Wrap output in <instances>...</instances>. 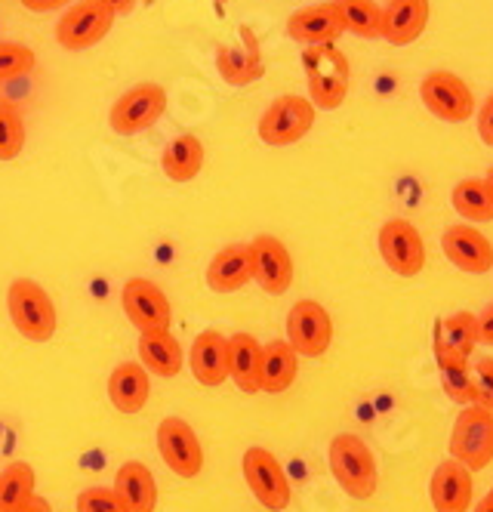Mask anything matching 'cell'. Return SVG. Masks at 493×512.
<instances>
[{
	"label": "cell",
	"instance_id": "1",
	"mask_svg": "<svg viewBox=\"0 0 493 512\" xmlns=\"http://www.w3.org/2000/svg\"><path fill=\"white\" fill-rule=\"evenodd\" d=\"M302 68H306V81H309V102L315 108L333 112V108L346 102L352 87V65L343 50H336L333 44L306 47Z\"/></svg>",
	"mask_w": 493,
	"mask_h": 512
},
{
	"label": "cell",
	"instance_id": "2",
	"mask_svg": "<svg viewBox=\"0 0 493 512\" xmlns=\"http://www.w3.org/2000/svg\"><path fill=\"white\" fill-rule=\"evenodd\" d=\"M330 472L336 485L343 488L352 500H370L376 494V457L367 442L355 432L333 435L327 448Z\"/></svg>",
	"mask_w": 493,
	"mask_h": 512
},
{
	"label": "cell",
	"instance_id": "3",
	"mask_svg": "<svg viewBox=\"0 0 493 512\" xmlns=\"http://www.w3.org/2000/svg\"><path fill=\"white\" fill-rule=\"evenodd\" d=\"M13 327L31 343H47L56 334V306L34 278H16L7 290Z\"/></svg>",
	"mask_w": 493,
	"mask_h": 512
},
{
	"label": "cell",
	"instance_id": "4",
	"mask_svg": "<svg viewBox=\"0 0 493 512\" xmlns=\"http://www.w3.org/2000/svg\"><path fill=\"white\" fill-rule=\"evenodd\" d=\"M318 108L306 96H278L259 118V139L272 149H284V145H296L299 139H306L309 130L315 127Z\"/></svg>",
	"mask_w": 493,
	"mask_h": 512
},
{
	"label": "cell",
	"instance_id": "5",
	"mask_svg": "<svg viewBox=\"0 0 493 512\" xmlns=\"http://www.w3.org/2000/svg\"><path fill=\"white\" fill-rule=\"evenodd\" d=\"M167 112V90L155 81H142L130 87L118 102L111 105L108 124L118 136H136L155 127Z\"/></svg>",
	"mask_w": 493,
	"mask_h": 512
},
{
	"label": "cell",
	"instance_id": "6",
	"mask_svg": "<svg viewBox=\"0 0 493 512\" xmlns=\"http://www.w3.org/2000/svg\"><path fill=\"white\" fill-rule=\"evenodd\" d=\"M450 457L469 472H481L493 460V414L469 405L450 432Z\"/></svg>",
	"mask_w": 493,
	"mask_h": 512
},
{
	"label": "cell",
	"instance_id": "7",
	"mask_svg": "<svg viewBox=\"0 0 493 512\" xmlns=\"http://www.w3.org/2000/svg\"><path fill=\"white\" fill-rule=\"evenodd\" d=\"M115 13L102 7L99 0H74V4L59 16L56 22V41L68 53H81L96 47L108 38L111 25H115Z\"/></svg>",
	"mask_w": 493,
	"mask_h": 512
},
{
	"label": "cell",
	"instance_id": "8",
	"mask_svg": "<svg viewBox=\"0 0 493 512\" xmlns=\"http://www.w3.org/2000/svg\"><path fill=\"white\" fill-rule=\"evenodd\" d=\"M241 469H244V479L253 491V497L259 500L262 509L269 512H284L290 506V482H287V472L284 466L278 463V457L269 451V448H247L244 451V460H241Z\"/></svg>",
	"mask_w": 493,
	"mask_h": 512
},
{
	"label": "cell",
	"instance_id": "9",
	"mask_svg": "<svg viewBox=\"0 0 493 512\" xmlns=\"http://www.w3.org/2000/svg\"><path fill=\"white\" fill-rule=\"evenodd\" d=\"M420 99L438 121H447V124H463L475 115L472 87L460 75H453V71H444V68L429 71L423 78Z\"/></svg>",
	"mask_w": 493,
	"mask_h": 512
},
{
	"label": "cell",
	"instance_id": "10",
	"mask_svg": "<svg viewBox=\"0 0 493 512\" xmlns=\"http://www.w3.org/2000/svg\"><path fill=\"white\" fill-rule=\"evenodd\" d=\"M333 343L330 312L318 300H299L287 312V346L302 358H321Z\"/></svg>",
	"mask_w": 493,
	"mask_h": 512
},
{
	"label": "cell",
	"instance_id": "11",
	"mask_svg": "<svg viewBox=\"0 0 493 512\" xmlns=\"http://www.w3.org/2000/svg\"><path fill=\"white\" fill-rule=\"evenodd\" d=\"M379 256L395 275L416 278L426 269V241L407 219H389L379 229Z\"/></svg>",
	"mask_w": 493,
	"mask_h": 512
},
{
	"label": "cell",
	"instance_id": "12",
	"mask_svg": "<svg viewBox=\"0 0 493 512\" xmlns=\"http://www.w3.org/2000/svg\"><path fill=\"white\" fill-rule=\"evenodd\" d=\"M121 306L130 318V324L139 334L148 331H170L173 309L164 290L148 278H130L121 290Z\"/></svg>",
	"mask_w": 493,
	"mask_h": 512
},
{
	"label": "cell",
	"instance_id": "13",
	"mask_svg": "<svg viewBox=\"0 0 493 512\" xmlns=\"http://www.w3.org/2000/svg\"><path fill=\"white\" fill-rule=\"evenodd\" d=\"M158 454L167 469L179 479H195L204 469V448L198 442L195 429L182 417H164L158 426Z\"/></svg>",
	"mask_w": 493,
	"mask_h": 512
},
{
	"label": "cell",
	"instance_id": "14",
	"mask_svg": "<svg viewBox=\"0 0 493 512\" xmlns=\"http://www.w3.org/2000/svg\"><path fill=\"white\" fill-rule=\"evenodd\" d=\"M250 253H253V281L272 297L287 294L293 284V256L284 247V241L272 235H256L250 241Z\"/></svg>",
	"mask_w": 493,
	"mask_h": 512
},
{
	"label": "cell",
	"instance_id": "15",
	"mask_svg": "<svg viewBox=\"0 0 493 512\" xmlns=\"http://www.w3.org/2000/svg\"><path fill=\"white\" fill-rule=\"evenodd\" d=\"M238 44H222L216 50V71L225 84L232 87H250L265 75V65H262V50L253 28L241 25L238 28Z\"/></svg>",
	"mask_w": 493,
	"mask_h": 512
},
{
	"label": "cell",
	"instance_id": "16",
	"mask_svg": "<svg viewBox=\"0 0 493 512\" xmlns=\"http://www.w3.org/2000/svg\"><path fill=\"white\" fill-rule=\"evenodd\" d=\"M441 250L453 266L469 275H484L493 269V244L469 223L447 226L441 235Z\"/></svg>",
	"mask_w": 493,
	"mask_h": 512
},
{
	"label": "cell",
	"instance_id": "17",
	"mask_svg": "<svg viewBox=\"0 0 493 512\" xmlns=\"http://www.w3.org/2000/svg\"><path fill=\"white\" fill-rule=\"evenodd\" d=\"M343 31H346L343 19H339V10L330 4V0L302 7L287 19V34L302 47H327V44L339 41Z\"/></svg>",
	"mask_w": 493,
	"mask_h": 512
},
{
	"label": "cell",
	"instance_id": "18",
	"mask_svg": "<svg viewBox=\"0 0 493 512\" xmlns=\"http://www.w3.org/2000/svg\"><path fill=\"white\" fill-rule=\"evenodd\" d=\"M432 4L429 0H386L383 7V31L379 38L392 47H407L420 41V34L429 28Z\"/></svg>",
	"mask_w": 493,
	"mask_h": 512
},
{
	"label": "cell",
	"instance_id": "19",
	"mask_svg": "<svg viewBox=\"0 0 493 512\" xmlns=\"http://www.w3.org/2000/svg\"><path fill=\"white\" fill-rule=\"evenodd\" d=\"M429 497L435 512H469L472 506V472L457 460H444L435 466Z\"/></svg>",
	"mask_w": 493,
	"mask_h": 512
},
{
	"label": "cell",
	"instance_id": "20",
	"mask_svg": "<svg viewBox=\"0 0 493 512\" xmlns=\"http://www.w3.org/2000/svg\"><path fill=\"white\" fill-rule=\"evenodd\" d=\"M253 281V253L250 244L222 247L207 266V287L213 294H235Z\"/></svg>",
	"mask_w": 493,
	"mask_h": 512
},
{
	"label": "cell",
	"instance_id": "21",
	"mask_svg": "<svg viewBox=\"0 0 493 512\" xmlns=\"http://www.w3.org/2000/svg\"><path fill=\"white\" fill-rule=\"evenodd\" d=\"M111 491L121 500L124 512H155L158 506V482H155V475H151V469L139 460H127L115 472Z\"/></svg>",
	"mask_w": 493,
	"mask_h": 512
},
{
	"label": "cell",
	"instance_id": "22",
	"mask_svg": "<svg viewBox=\"0 0 493 512\" xmlns=\"http://www.w3.org/2000/svg\"><path fill=\"white\" fill-rule=\"evenodd\" d=\"M478 346V321L472 312H457L435 321V361H469Z\"/></svg>",
	"mask_w": 493,
	"mask_h": 512
},
{
	"label": "cell",
	"instance_id": "23",
	"mask_svg": "<svg viewBox=\"0 0 493 512\" xmlns=\"http://www.w3.org/2000/svg\"><path fill=\"white\" fill-rule=\"evenodd\" d=\"M188 364H192V374L201 386H222L229 380V337H222L219 331L198 334Z\"/></svg>",
	"mask_w": 493,
	"mask_h": 512
},
{
	"label": "cell",
	"instance_id": "24",
	"mask_svg": "<svg viewBox=\"0 0 493 512\" xmlns=\"http://www.w3.org/2000/svg\"><path fill=\"white\" fill-rule=\"evenodd\" d=\"M151 395V383H148V371L139 361H124L118 364L108 377V398L121 414H139L148 405Z\"/></svg>",
	"mask_w": 493,
	"mask_h": 512
},
{
	"label": "cell",
	"instance_id": "25",
	"mask_svg": "<svg viewBox=\"0 0 493 512\" xmlns=\"http://www.w3.org/2000/svg\"><path fill=\"white\" fill-rule=\"evenodd\" d=\"M139 364L155 377H176L182 371V346L170 331H148L139 337Z\"/></svg>",
	"mask_w": 493,
	"mask_h": 512
},
{
	"label": "cell",
	"instance_id": "26",
	"mask_svg": "<svg viewBox=\"0 0 493 512\" xmlns=\"http://www.w3.org/2000/svg\"><path fill=\"white\" fill-rule=\"evenodd\" d=\"M299 355L287 346V340H272L262 346V371H259V392L281 395L293 386L299 374Z\"/></svg>",
	"mask_w": 493,
	"mask_h": 512
},
{
	"label": "cell",
	"instance_id": "27",
	"mask_svg": "<svg viewBox=\"0 0 493 512\" xmlns=\"http://www.w3.org/2000/svg\"><path fill=\"white\" fill-rule=\"evenodd\" d=\"M259 371H262V346L250 334L229 337V377L247 395L259 392Z\"/></svg>",
	"mask_w": 493,
	"mask_h": 512
},
{
	"label": "cell",
	"instance_id": "28",
	"mask_svg": "<svg viewBox=\"0 0 493 512\" xmlns=\"http://www.w3.org/2000/svg\"><path fill=\"white\" fill-rule=\"evenodd\" d=\"M161 170L173 182H192L204 170V142L195 133L176 136L161 155Z\"/></svg>",
	"mask_w": 493,
	"mask_h": 512
},
{
	"label": "cell",
	"instance_id": "29",
	"mask_svg": "<svg viewBox=\"0 0 493 512\" xmlns=\"http://www.w3.org/2000/svg\"><path fill=\"white\" fill-rule=\"evenodd\" d=\"M450 201H453V210H457L469 226L493 223V192L481 176L460 179L457 186H453Z\"/></svg>",
	"mask_w": 493,
	"mask_h": 512
},
{
	"label": "cell",
	"instance_id": "30",
	"mask_svg": "<svg viewBox=\"0 0 493 512\" xmlns=\"http://www.w3.org/2000/svg\"><path fill=\"white\" fill-rule=\"evenodd\" d=\"M330 4L339 10L346 31L358 34L364 41L379 38V31H383V7L376 0H330Z\"/></svg>",
	"mask_w": 493,
	"mask_h": 512
},
{
	"label": "cell",
	"instance_id": "31",
	"mask_svg": "<svg viewBox=\"0 0 493 512\" xmlns=\"http://www.w3.org/2000/svg\"><path fill=\"white\" fill-rule=\"evenodd\" d=\"M34 485H37V475L31 463L25 460L10 463L0 472V512H19L34 497Z\"/></svg>",
	"mask_w": 493,
	"mask_h": 512
},
{
	"label": "cell",
	"instance_id": "32",
	"mask_svg": "<svg viewBox=\"0 0 493 512\" xmlns=\"http://www.w3.org/2000/svg\"><path fill=\"white\" fill-rule=\"evenodd\" d=\"M438 374H441V386L447 392L450 401L469 408L475 405V380H472V368L469 361H438Z\"/></svg>",
	"mask_w": 493,
	"mask_h": 512
},
{
	"label": "cell",
	"instance_id": "33",
	"mask_svg": "<svg viewBox=\"0 0 493 512\" xmlns=\"http://www.w3.org/2000/svg\"><path fill=\"white\" fill-rule=\"evenodd\" d=\"M25 149V121L19 108L0 102V161H16Z\"/></svg>",
	"mask_w": 493,
	"mask_h": 512
},
{
	"label": "cell",
	"instance_id": "34",
	"mask_svg": "<svg viewBox=\"0 0 493 512\" xmlns=\"http://www.w3.org/2000/svg\"><path fill=\"white\" fill-rule=\"evenodd\" d=\"M37 65V53L16 41H0V84L31 75Z\"/></svg>",
	"mask_w": 493,
	"mask_h": 512
},
{
	"label": "cell",
	"instance_id": "35",
	"mask_svg": "<svg viewBox=\"0 0 493 512\" xmlns=\"http://www.w3.org/2000/svg\"><path fill=\"white\" fill-rule=\"evenodd\" d=\"M78 512H124L111 488H84L78 494Z\"/></svg>",
	"mask_w": 493,
	"mask_h": 512
},
{
	"label": "cell",
	"instance_id": "36",
	"mask_svg": "<svg viewBox=\"0 0 493 512\" xmlns=\"http://www.w3.org/2000/svg\"><path fill=\"white\" fill-rule=\"evenodd\" d=\"M472 380H475V405L493 414V358H478L472 368Z\"/></svg>",
	"mask_w": 493,
	"mask_h": 512
},
{
	"label": "cell",
	"instance_id": "37",
	"mask_svg": "<svg viewBox=\"0 0 493 512\" xmlns=\"http://www.w3.org/2000/svg\"><path fill=\"white\" fill-rule=\"evenodd\" d=\"M478 136L484 139V145H490L493 149V93L484 99V105L478 108Z\"/></svg>",
	"mask_w": 493,
	"mask_h": 512
},
{
	"label": "cell",
	"instance_id": "38",
	"mask_svg": "<svg viewBox=\"0 0 493 512\" xmlns=\"http://www.w3.org/2000/svg\"><path fill=\"white\" fill-rule=\"evenodd\" d=\"M19 4L28 10V13H56V10H62V7H68V4H74V0H19Z\"/></svg>",
	"mask_w": 493,
	"mask_h": 512
},
{
	"label": "cell",
	"instance_id": "39",
	"mask_svg": "<svg viewBox=\"0 0 493 512\" xmlns=\"http://www.w3.org/2000/svg\"><path fill=\"white\" fill-rule=\"evenodd\" d=\"M475 321H478V343L493 346V303L484 306V312L475 315Z\"/></svg>",
	"mask_w": 493,
	"mask_h": 512
},
{
	"label": "cell",
	"instance_id": "40",
	"mask_svg": "<svg viewBox=\"0 0 493 512\" xmlns=\"http://www.w3.org/2000/svg\"><path fill=\"white\" fill-rule=\"evenodd\" d=\"M102 7H108L115 16H130L136 10V0H99Z\"/></svg>",
	"mask_w": 493,
	"mask_h": 512
},
{
	"label": "cell",
	"instance_id": "41",
	"mask_svg": "<svg viewBox=\"0 0 493 512\" xmlns=\"http://www.w3.org/2000/svg\"><path fill=\"white\" fill-rule=\"evenodd\" d=\"M19 512H53V506H50V500H44V497H37V494H34Z\"/></svg>",
	"mask_w": 493,
	"mask_h": 512
},
{
	"label": "cell",
	"instance_id": "42",
	"mask_svg": "<svg viewBox=\"0 0 493 512\" xmlns=\"http://www.w3.org/2000/svg\"><path fill=\"white\" fill-rule=\"evenodd\" d=\"M475 512H493V491H490V494L475 506Z\"/></svg>",
	"mask_w": 493,
	"mask_h": 512
},
{
	"label": "cell",
	"instance_id": "43",
	"mask_svg": "<svg viewBox=\"0 0 493 512\" xmlns=\"http://www.w3.org/2000/svg\"><path fill=\"white\" fill-rule=\"evenodd\" d=\"M484 182H487V186H490V192H493V167L487 170V176H484Z\"/></svg>",
	"mask_w": 493,
	"mask_h": 512
},
{
	"label": "cell",
	"instance_id": "44",
	"mask_svg": "<svg viewBox=\"0 0 493 512\" xmlns=\"http://www.w3.org/2000/svg\"><path fill=\"white\" fill-rule=\"evenodd\" d=\"M213 4H216V7H225V4H229V0H213Z\"/></svg>",
	"mask_w": 493,
	"mask_h": 512
}]
</instances>
